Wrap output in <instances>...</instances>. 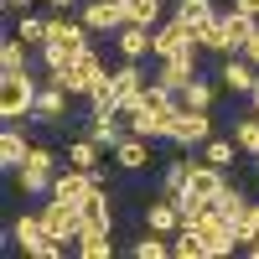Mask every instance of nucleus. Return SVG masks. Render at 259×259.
I'll return each instance as SVG.
<instances>
[{
  "label": "nucleus",
  "instance_id": "15",
  "mask_svg": "<svg viewBox=\"0 0 259 259\" xmlns=\"http://www.w3.org/2000/svg\"><path fill=\"white\" fill-rule=\"evenodd\" d=\"M218 73H223V89H239V94H249L254 83H259V68H254L244 52H239V57H223V68H218Z\"/></svg>",
  "mask_w": 259,
  "mask_h": 259
},
{
  "label": "nucleus",
  "instance_id": "24",
  "mask_svg": "<svg viewBox=\"0 0 259 259\" xmlns=\"http://www.w3.org/2000/svg\"><path fill=\"white\" fill-rule=\"evenodd\" d=\"M223 26H228V52H244V41H249V31H254V16L228 11V16H223Z\"/></svg>",
  "mask_w": 259,
  "mask_h": 259
},
{
  "label": "nucleus",
  "instance_id": "3",
  "mask_svg": "<svg viewBox=\"0 0 259 259\" xmlns=\"http://www.w3.org/2000/svg\"><path fill=\"white\" fill-rule=\"evenodd\" d=\"M99 78H109V68H104V57H99L94 47L83 52V57H73L68 68H57V73H52V83H62L68 94H89Z\"/></svg>",
  "mask_w": 259,
  "mask_h": 259
},
{
  "label": "nucleus",
  "instance_id": "22",
  "mask_svg": "<svg viewBox=\"0 0 259 259\" xmlns=\"http://www.w3.org/2000/svg\"><path fill=\"white\" fill-rule=\"evenodd\" d=\"M89 114H119V94H114V78H99L89 89Z\"/></svg>",
  "mask_w": 259,
  "mask_h": 259
},
{
  "label": "nucleus",
  "instance_id": "30",
  "mask_svg": "<svg viewBox=\"0 0 259 259\" xmlns=\"http://www.w3.org/2000/svg\"><path fill=\"white\" fill-rule=\"evenodd\" d=\"M207 16H218L212 0H177V21H187V26H202Z\"/></svg>",
  "mask_w": 259,
  "mask_h": 259
},
{
  "label": "nucleus",
  "instance_id": "37",
  "mask_svg": "<svg viewBox=\"0 0 259 259\" xmlns=\"http://www.w3.org/2000/svg\"><path fill=\"white\" fill-rule=\"evenodd\" d=\"M244 57L259 68V26H254V31H249V41H244Z\"/></svg>",
  "mask_w": 259,
  "mask_h": 259
},
{
  "label": "nucleus",
  "instance_id": "4",
  "mask_svg": "<svg viewBox=\"0 0 259 259\" xmlns=\"http://www.w3.org/2000/svg\"><path fill=\"white\" fill-rule=\"evenodd\" d=\"M21 177V192H31V197H41V192H52V177H57V156L47 145H31V156L16 166Z\"/></svg>",
  "mask_w": 259,
  "mask_h": 259
},
{
  "label": "nucleus",
  "instance_id": "38",
  "mask_svg": "<svg viewBox=\"0 0 259 259\" xmlns=\"http://www.w3.org/2000/svg\"><path fill=\"white\" fill-rule=\"evenodd\" d=\"M233 11H244V16H254V21H259V0H233Z\"/></svg>",
  "mask_w": 259,
  "mask_h": 259
},
{
  "label": "nucleus",
  "instance_id": "40",
  "mask_svg": "<svg viewBox=\"0 0 259 259\" xmlns=\"http://www.w3.org/2000/svg\"><path fill=\"white\" fill-rule=\"evenodd\" d=\"M47 6H52V11H68V6H78V0H47Z\"/></svg>",
  "mask_w": 259,
  "mask_h": 259
},
{
  "label": "nucleus",
  "instance_id": "35",
  "mask_svg": "<svg viewBox=\"0 0 259 259\" xmlns=\"http://www.w3.org/2000/svg\"><path fill=\"white\" fill-rule=\"evenodd\" d=\"M16 36L26 41V47H41V41H47V21H41V16H21V26H16Z\"/></svg>",
  "mask_w": 259,
  "mask_h": 259
},
{
  "label": "nucleus",
  "instance_id": "1",
  "mask_svg": "<svg viewBox=\"0 0 259 259\" xmlns=\"http://www.w3.org/2000/svg\"><path fill=\"white\" fill-rule=\"evenodd\" d=\"M83 31H89V26H83V21H62V11L47 21V41H41V62H47V73L68 68L73 57L89 52V36H83Z\"/></svg>",
  "mask_w": 259,
  "mask_h": 259
},
{
  "label": "nucleus",
  "instance_id": "34",
  "mask_svg": "<svg viewBox=\"0 0 259 259\" xmlns=\"http://www.w3.org/2000/svg\"><path fill=\"white\" fill-rule=\"evenodd\" d=\"M233 233H239V244H249V239H259V202H249L239 218H233Z\"/></svg>",
  "mask_w": 259,
  "mask_h": 259
},
{
  "label": "nucleus",
  "instance_id": "12",
  "mask_svg": "<svg viewBox=\"0 0 259 259\" xmlns=\"http://www.w3.org/2000/svg\"><path fill=\"white\" fill-rule=\"evenodd\" d=\"M31 119H41V124H68V89H62V83L36 89V109H31Z\"/></svg>",
  "mask_w": 259,
  "mask_h": 259
},
{
  "label": "nucleus",
  "instance_id": "32",
  "mask_svg": "<svg viewBox=\"0 0 259 259\" xmlns=\"http://www.w3.org/2000/svg\"><path fill=\"white\" fill-rule=\"evenodd\" d=\"M233 140H239V150L259 156V114H244V119H239V130H233Z\"/></svg>",
  "mask_w": 259,
  "mask_h": 259
},
{
  "label": "nucleus",
  "instance_id": "2",
  "mask_svg": "<svg viewBox=\"0 0 259 259\" xmlns=\"http://www.w3.org/2000/svg\"><path fill=\"white\" fill-rule=\"evenodd\" d=\"M36 109V83L31 73H0V114H6V124L26 119Z\"/></svg>",
  "mask_w": 259,
  "mask_h": 259
},
{
  "label": "nucleus",
  "instance_id": "9",
  "mask_svg": "<svg viewBox=\"0 0 259 259\" xmlns=\"http://www.w3.org/2000/svg\"><path fill=\"white\" fill-rule=\"evenodd\" d=\"M223 187H228L223 166L192 161V171H187V187H182V192H192V197H207V202H218V197H223Z\"/></svg>",
  "mask_w": 259,
  "mask_h": 259
},
{
  "label": "nucleus",
  "instance_id": "14",
  "mask_svg": "<svg viewBox=\"0 0 259 259\" xmlns=\"http://www.w3.org/2000/svg\"><path fill=\"white\" fill-rule=\"evenodd\" d=\"M114 161H119V171H145V166H150V140L130 130V135L114 145Z\"/></svg>",
  "mask_w": 259,
  "mask_h": 259
},
{
  "label": "nucleus",
  "instance_id": "10",
  "mask_svg": "<svg viewBox=\"0 0 259 259\" xmlns=\"http://www.w3.org/2000/svg\"><path fill=\"white\" fill-rule=\"evenodd\" d=\"M83 26H89V31H119V26H130L124 0H89V6H83Z\"/></svg>",
  "mask_w": 259,
  "mask_h": 259
},
{
  "label": "nucleus",
  "instance_id": "31",
  "mask_svg": "<svg viewBox=\"0 0 259 259\" xmlns=\"http://www.w3.org/2000/svg\"><path fill=\"white\" fill-rule=\"evenodd\" d=\"M212 207H218V218H223V223H233V218H239V212L249 207V197H244L239 187H223V197L212 202Z\"/></svg>",
  "mask_w": 259,
  "mask_h": 259
},
{
  "label": "nucleus",
  "instance_id": "28",
  "mask_svg": "<svg viewBox=\"0 0 259 259\" xmlns=\"http://www.w3.org/2000/svg\"><path fill=\"white\" fill-rule=\"evenodd\" d=\"M130 254H135V259H161V254H171V244L161 239L156 228H150V233H140V239L130 244Z\"/></svg>",
  "mask_w": 259,
  "mask_h": 259
},
{
  "label": "nucleus",
  "instance_id": "27",
  "mask_svg": "<svg viewBox=\"0 0 259 259\" xmlns=\"http://www.w3.org/2000/svg\"><path fill=\"white\" fill-rule=\"evenodd\" d=\"M68 166H83V171H99V145L83 135V140H73L68 145Z\"/></svg>",
  "mask_w": 259,
  "mask_h": 259
},
{
  "label": "nucleus",
  "instance_id": "18",
  "mask_svg": "<svg viewBox=\"0 0 259 259\" xmlns=\"http://www.w3.org/2000/svg\"><path fill=\"white\" fill-rule=\"evenodd\" d=\"M78 207H83V228H109V223H114V218H109V197H104V182H99Z\"/></svg>",
  "mask_w": 259,
  "mask_h": 259
},
{
  "label": "nucleus",
  "instance_id": "21",
  "mask_svg": "<svg viewBox=\"0 0 259 259\" xmlns=\"http://www.w3.org/2000/svg\"><path fill=\"white\" fill-rule=\"evenodd\" d=\"M89 140H94L99 150H114V145L124 140V130H119L114 114H94V119H89Z\"/></svg>",
  "mask_w": 259,
  "mask_h": 259
},
{
  "label": "nucleus",
  "instance_id": "8",
  "mask_svg": "<svg viewBox=\"0 0 259 259\" xmlns=\"http://www.w3.org/2000/svg\"><path fill=\"white\" fill-rule=\"evenodd\" d=\"M171 140H177V145H202V140H212V114H207V109H187V104H182L177 124H171Z\"/></svg>",
  "mask_w": 259,
  "mask_h": 259
},
{
  "label": "nucleus",
  "instance_id": "11",
  "mask_svg": "<svg viewBox=\"0 0 259 259\" xmlns=\"http://www.w3.org/2000/svg\"><path fill=\"white\" fill-rule=\"evenodd\" d=\"M197 78V52H182V57H161V68H156V83L171 94H182L187 83Z\"/></svg>",
  "mask_w": 259,
  "mask_h": 259
},
{
  "label": "nucleus",
  "instance_id": "13",
  "mask_svg": "<svg viewBox=\"0 0 259 259\" xmlns=\"http://www.w3.org/2000/svg\"><path fill=\"white\" fill-rule=\"evenodd\" d=\"M150 31H156V26H119V31H114V41H119V57H130V62L156 57V41H150Z\"/></svg>",
  "mask_w": 259,
  "mask_h": 259
},
{
  "label": "nucleus",
  "instance_id": "36",
  "mask_svg": "<svg viewBox=\"0 0 259 259\" xmlns=\"http://www.w3.org/2000/svg\"><path fill=\"white\" fill-rule=\"evenodd\" d=\"M187 171H192V156H187V161H171L161 187H166V192H182V187H187Z\"/></svg>",
  "mask_w": 259,
  "mask_h": 259
},
{
  "label": "nucleus",
  "instance_id": "5",
  "mask_svg": "<svg viewBox=\"0 0 259 259\" xmlns=\"http://www.w3.org/2000/svg\"><path fill=\"white\" fill-rule=\"evenodd\" d=\"M41 223H47V233L52 239H78L83 233V207L78 202H68V197H47V207H41Z\"/></svg>",
  "mask_w": 259,
  "mask_h": 259
},
{
  "label": "nucleus",
  "instance_id": "33",
  "mask_svg": "<svg viewBox=\"0 0 259 259\" xmlns=\"http://www.w3.org/2000/svg\"><path fill=\"white\" fill-rule=\"evenodd\" d=\"M171 254H177V259H197V254H202L197 228H177V239H171Z\"/></svg>",
  "mask_w": 259,
  "mask_h": 259
},
{
  "label": "nucleus",
  "instance_id": "19",
  "mask_svg": "<svg viewBox=\"0 0 259 259\" xmlns=\"http://www.w3.org/2000/svg\"><path fill=\"white\" fill-rule=\"evenodd\" d=\"M145 228H156V233H177V228H182L177 197H161V202H150V212H145Z\"/></svg>",
  "mask_w": 259,
  "mask_h": 259
},
{
  "label": "nucleus",
  "instance_id": "25",
  "mask_svg": "<svg viewBox=\"0 0 259 259\" xmlns=\"http://www.w3.org/2000/svg\"><path fill=\"white\" fill-rule=\"evenodd\" d=\"M233 156H239V140H202V161L233 171Z\"/></svg>",
  "mask_w": 259,
  "mask_h": 259
},
{
  "label": "nucleus",
  "instance_id": "23",
  "mask_svg": "<svg viewBox=\"0 0 259 259\" xmlns=\"http://www.w3.org/2000/svg\"><path fill=\"white\" fill-rule=\"evenodd\" d=\"M0 73H26V41H21L16 31L0 41Z\"/></svg>",
  "mask_w": 259,
  "mask_h": 259
},
{
  "label": "nucleus",
  "instance_id": "17",
  "mask_svg": "<svg viewBox=\"0 0 259 259\" xmlns=\"http://www.w3.org/2000/svg\"><path fill=\"white\" fill-rule=\"evenodd\" d=\"M192 41L207 52H228V26H223V16H207L202 26H192Z\"/></svg>",
  "mask_w": 259,
  "mask_h": 259
},
{
  "label": "nucleus",
  "instance_id": "39",
  "mask_svg": "<svg viewBox=\"0 0 259 259\" xmlns=\"http://www.w3.org/2000/svg\"><path fill=\"white\" fill-rule=\"evenodd\" d=\"M249 114H259V83L249 89Z\"/></svg>",
  "mask_w": 259,
  "mask_h": 259
},
{
  "label": "nucleus",
  "instance_id": "29",
  "mask_svg": "<svg viewBox=\"0 0 259 259\" xmlns=\"http://www.w3.org/2000/svg\"><path fill=\"white\" fill-rule=\"evenodd\" d=\"M182 104H187V109H212V83L207 78H192L182 89Z\"/></svg>",
  "mask_w": 259,
  "mask_h": 259
},
{
  "label": "nucleus",
  "instance_id": "16",
  "mask_svg": "<svg viewBox=\"0 0 259 259\" xmlns=\"http://www.w3.org/2000/svg\"><path fill=\"white\" fill-rule=\"evenodd\" d=\"M26 156H31V145H26V135H21L16 124H6V130H0V166H6V171H16V166L26 161Z\"/></svg>",
  "mask_w": 259,
  "mask_h": 259
},
{
  "label": "nucleus",
  "instance_id": "7",
  "mask_svg": "<svg viewBox=\"0 0 259 259\" xmlns=\"http://www.w3.org/2000/svg\"><path fill=\"white\" fill-rule=\"evenodd\" d=\"M150 41H156V57H182V52H197V41H192V26L187 21H161L156 31H150Z\"/></svg>",
  "mask_w": 259,
  "mask_h": 259
},
{
  "label": "nucleus",
  "instance_id": "20",
  "mask_svg": "<svg viewBox=\"0 0 259 259\" xmlns=\"http://www.w3.org/2000/svg\"><path fill=\"white\" fill-rule=\"evenodd\" d=\"M73 249H78L83 259H109V254H114V244H109V228H83L78 239H73Z\"/></svg>",
  "mask_w": 259,
  "mask_h": 259
},
{
  "label": "nucleus",
  "instance_id": "6",
  "mask_svg": "<svg viewBox=\"0 0 259 259\" xmlns=\"http://www.w3.org/2000/svg\"><path fill=\"white\" fill-rule=\"evenodd\" d=\"M109 78H114V94H119V114H135L140 99H145V89H150V83H145V68L124 57V68H114Z\"/></svg>",
  "mask_w": 259,
  "mask_h": 259
},
{
  "label": "nucleus",
  "instance_id": "26",
  "mask_svg": "<svg viewBox=\"0 0 259 259\" xmlns=\"http://www.w3.org/2000/svg\"><path fill=\"white\" fill-rule=\"evenodd\" d=\"M130 26H161V0H124Z\"/></svg>",
  "mask_w": 259,
  "mask_h": 259
}]
</instances>
